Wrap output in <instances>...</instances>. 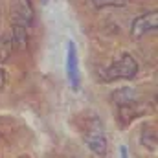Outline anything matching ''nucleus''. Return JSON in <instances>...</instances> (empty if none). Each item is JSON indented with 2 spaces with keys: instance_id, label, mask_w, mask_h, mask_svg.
I'll list each match as a JSON object with an SVG mask.
<instances>
[{
  "instance_id": "1",
  "label": "nucleus",
  "mask_w": 158,
  "mask_h": 158,
  "mask_svg": "<svg viewBox=\"0 0 158 158\" xmlns=\"http://www.w3.org/2000/svg\"><path fill=\"white\" fill-rule=\"evenodd\" d=\"M81 136L83 142L86 143V147L98 155V156H105L109 151V140H107V132L103 129L101 119L96 114H88L81 123Z\"/></svg>"
},
{
  "instance_id": "2",
  "label": "nucleus",
  "mask_w": 158,
  "mask_h": 158,
  "mask_svg": "<svg viewBox=\"0 0 158 158\" xmlns=\"http://www.w3.org/2000/svg\"><path fill=\"white\" fill-rule=\"evenodd\" d=\"M138 74V63L132 55L129 53H121L118 55L107 68H103L99 72L101 81H116V79H132Z\"/></svg>"
},
{
  "instance_id": "3",
  "label": "nucleus",
  "mask_w": 158,
  "mask_h": 158,
  "mask_svg": "<svg viewBox=\"0 0 158 158\" xmlns=\"http://www.w3.org/2000/svg\"><path fill=\"white\" fill-rule=\"evenodd\" d=\"M9 20L13 26L30 30L35 24V11L31 0H11L9 2Z\"/></svg>"
},
{
  "instance_id": "4",
  "label": "nucleus",
  "mask_w": 158,
  "mask_h": 158,
  "mask_svg": "<svg viewBox=\"0 0 158 158\" xmlns=\"http://www.w3.org/2000/svg\"><path fill=\"white\" fill-rule=\"evenodd\" d=\"M156 28H158V11L153 9V11L143 13V15H140L132 20L131 33H132L134 39H142L147 33H156Z\"/></svg>"
},
{
  "instance_id": "5",
  "label": "nucleus",
  "mask_w": 158,
  "mask_h": 158,
  "mask_svg": "<svg viewBox=\"0 0 158 158\" xmlns=\"http://www.w3.org/2000/svg\"><path fill=\"white\" fill-rule=\"evenodd\" d=\"M66 76L72 90L81 88V74H79V57H77V46L74 40H68L66 48Z\"/></svg>"
},
{
  "instance_id": "6",
  "label": "nucleus",
  "mask_w": 158,
  "mask_h": 158,
  "mask_svg": "<svg viewBox=\"0 0 158 158\" xmlns=\"http://www.w3.org/2000/svg\"><path fill=\"white\" fill-rule=\"evenodd\" d=\"M136 99H138L136 90L131 88V86H123V88H118V90L112 92V101H114V105L118 107L121 112L131 110L136 105Z\"/></svg>"
},
{
  "instance_id": "7",
  "label": "nucleus",
  "mask_w": 158,
  "mask_h": 158,
  "mask_svg": "<svg viewBox=\"0 0 158 158\" xmlns=\"http://www.w3.org/2000/svg\"><path fill=\"white\" fill-rule=\"evenodd\" d=\"M9 39H11V44H13V50H24L28 46V39H30L28 37V30L19 28V26H13Z\"/></svg>"
},
{
  "instance_id": "8",
  "label": "nucleus",
  "mask_w": 158,
  "mask_h": 158,
  "mask_svg": "<svg viewBox=\"0 0 158 158\" xmlns=\"http://www.w3.org/2000/svg\"><path fill=\"white\" fill-rule=\"evenodd\" d=\"M142 143H143V147L145 149H149V151H156V129H155V125H143L142 127Z\"/></svg>"
},
{
  "instance_id": "9",
  "label": "nucleus",
  "mask_w": 158,
  "mask_h": 158,
  "mask_svg": "<svg viewBox=\"0 0 158 158\" xmlns=\"http://www.w3.org/2000/svg\"><path fill=\"white\" fill-rule=\"evenodd\" d=\"M132 0H88V6L94 9H105V7H125Z\"/></svg>"
},
{
  "instance_id": "10",
  "label": "nucleus",
  "mask_w": 158,
  "mask_h": 158,
  "mask_svg": "<svg viewBox=\"0 0 158 158\" xmlns=\"http://www.w3.org/2000/svg\"><path fill=\"white\" fill-rule=\"evenodd\" d=\"M11 52H13V44H11L9 35L7 37H2L0 39V63L7 61V57L11 55Z\"/></svg>"
},
{
  "instance_id": "11",
  "label": "nucleus",
  "mask_w": 158,
  "mask_h": 158,
  "mask_svg": "<svg viewBox=\"0 0 158 158\" xmlns=\"http://www.w3.org/2000/svg\"><path fill=\"white\" fill-rule=\"evenodd\" d=\"M119 158H131V156H129V149H127L125 145H121V147H119Z\"/></svg>"
},
{
  "instance_id": "12",
  "label": "nucleus",
  "mask_w": 158,
  "mask_h": 158,
  "mask_svg": "<svg viewBox=\"0 0 158 158\" xmlns=\"http://www.w3.org/2000/svg\"><path fill=\"white\" fill-rule=\"evenodd\" d=\"M4 81H6V74H4V70L0 68V88L4 86Z\"/></svg>"
},
{
  "instance_id": "13",
  "label": "nucleus",
  "mask_w": 158,
  "mask_h": 158,
  "mask_svg": "<svg viewBox=\"0 0 158 158\" xmlns=\"http://www.w3.org/2000/svg\"><path fill=\"white\" fill-rule=\"evenodd\" d=\"M40 2H42V4H48V0H40Z\"/></svg>"
}]
</instances>
